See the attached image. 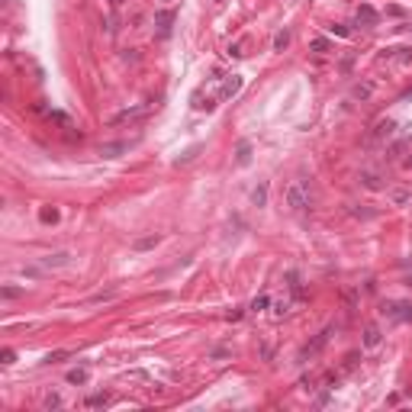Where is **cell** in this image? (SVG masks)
<instances>
[{
	"instance_id": "1",
	"label": "cell",
	"mask_w": 412,
	"mask_h": 412,
	"mask_svg": "<svg viewBox=\"0 0 412 412\" xmlns=\"http://www.w3.org/2000/svg\"><path fill=\"white\" fill-rule=\"evenodd\" d=\"M287 206H290L293 213H306V209L312 206V187H309L306 177L290 180V187H287Z\"/></svg>"
},
{
	"instance_id": "2",
	"label": "cell",
	"mask_w": 412,
	"mask_h": 412,
	"mask_svg": "<svg viewBox=\"0 0 412 412\" xmlns=\"http://www.w3.org/2000/svg\"><path fill=\"white\" fill-rule=\"evenodd\" d=\"M148 113H152V103H139V107H126V110H119L110 122H113V126H119V122H139V119H145Z\"/></svg>"
},
{
	"instance_id": "3",
	"label": "cell",
	"mask_w": 412,
	"mask_h": 412,
	"mask_svg": "<svg viewBox=\"0 0 412 412\" xmlns=\"http://www.w3.org/2000/svg\"><path fill=\"white\" fill-rule=\"evenodd\" d=\"M329 335H332V329H322L319 335H315V338L309 341V345H303V351H300V361L306 364V361H309V357H315V354H319L322 348L329 345Z\"/></svg>"
},
{
	"instance_id": "4",
	"label": "cell",
	"mask_w": 412,
	"mask_h": 412,
	"mask_svg": "<svg viewBox=\"0 0 412 412\" xmlns=\"http://www.w3.org/2000/svg\"><path fill=\"white\" fill-rule=\"evenodd\" d=\"M383 315H390L393 322H412V303H387Z\"/></svg>"
},
{
	"instance_id": "5",
	"label": "cell",
	"mask_w": 412,
	"mask_h": 412,
	"mask_svg": "<svg viewBox=\"0 0 412 412\" xmlns=\"http://www.w3.org/2000/svg\"><path fill=\"white\" fill-rule=\"evenodd\" d=\"M242 90V74H229L222 81V90H219V100H232L235 94Z\"/></svg>"
},
{
	"instance_id": "6",
	"label": "cell",
	"mask_w": 412,
	"mask_h": 412,
	"mask_svg": "<svg viewBox=\"0 0 412 412\" xmlns=\"http://www.w3.org/2000/svg\"><path fill=\"white\" fill-rule=\"evenodd\" d=\"M393 132H396V122L393 119H380L371 135H374V142H383V139H393Z\"/></svg>"
},
{
	"instance_id": "7",
	"label": "cell",
	"mask_w": 412,
	"mask_h": 412,
	"mask_svg": "<svg viewBox=\"0 0 412 412\" xmlns=\"http://www.w3.org/2000/svg\"><path fill=\"white\" fill-rule=\"evenodd\" d=\"M380 61H399V65H412V49H387Z\"/></svg>"
},
{
	"instance_id": "8",
	"label": "cell",
	"mask_w": 412,
	"mask_h": 412,
	"mask_svg": "<svg viewBox=\"0 0 412 412\" xmlns=\"http://www.w3.org/2000/svg\"><path fill=\"white\" fill-rule=\"evenodd\" d=\"M171 23H174V13H171V10H161V13H155L158 36H168V32H171Z\"/></svg>"
},
{
	"instance_id": "9",
	"label": "cell",
	"mask_w": 412,
	"mask_h": 412,
	"mask_svg": "<svg viewBox=\"0 0 412 412\" xmlns=\"http://www.w3.org/2000/svg\"><path fill=\"white\" fill-rule=\"evenodd\" d=\"M354 23L357 26H374L377 23V10H374V7H357V16H354Z\"/></svg>"
},
{
	"instance_id": "10",
	"label": "cell",
	"mask_w": 412,
	"mask_h": 412,
	"mask_svg": "<svg viewBox=\"0 0 412 412\" xmlns=\"http://www.w3.org/2000/svg\"><path fill=\"white\" fill-rule=\"evenodd\" d=\"M374 90H377L374 81H361V84H354L351 97H354V100H371V97H374Z\"/></svg>"
},
{
	"instance_id": "11",
	"label": "cell",
	"mask_w": 412,
	"mask_h": 412,
	"mask_svg": "<svg viewBox=\"0 0 412 412\" xmlns=\"http://www.w3.org/2000/svg\"><path fill=\"white\" fill-rule=\"evenodd\" d=\"M380 341H383V335H380V329H377V326H367V329H364V338H361L364 348H377Z\"/></svg>"
},
{
	"instance_id": "12",
	"label": "cell",
	"mask_w": 412,
	"mask_h": 412,
	"mask_svg": "<svg viewBox=\"0 0 412 412\" xmlns=\"http://www.w3.org/2000/svg\"><path fill=\"white\" fill-rule=\"evenodd\" d=\"M409 200H412V190H406V187H393L390 190V203L393 206H406Z\"/></svg>"
},
{
	"instance_id": "13",
	"label": "cell",
	"mask_w": 412,
	"mask_h": 412,
	"mask_svg": "<svg viewBox=\"0 0 412 412\" xmlns=\"http://www.w3.org/2000/svg\"><path fill=\"white\" fill-rule=\"evenodd\" d=\"M84 406H87V409H103V406H110V393H90V396L84 399Z\"/></svg>"
},
{
	"instance_id": "14",
	"label": "cell",
	"mask_w": 412,
	"mask_h": 412,
	"mask_svg": "<svg viewBox=\"0 0 412 412\" xmlns=\"http://www.w3.org/2000/svg\"><path fill=\"white\" fill-rule=\"evenodd\" d=\"M129 148V142H107V145H100V155L103 158H116V155H122Z\"/></svg>"
},
{
	"instance_id": "15",
	"label": "cell",
	"mask_w": 412,
	"mask_h": 412,
	"mask_svg": "<svg viewBox=\"0 0 412 412\" xmlns=\"http://www.w3.org/2000/svg\"><path fill=\"white\" fill-rule=\"evenodd\" d=\"M68 261H71V255H68V251H55V255L42 258V267H61V264H68Z\"/></svg>"
},
{
	"instance_id": "16",
	"label": "cell",
	"mask_w": 412,
	"mask_h": 412,
	"mask_svg": "<svg viewBox=\"0 0 412 412\" xmlns=\"http://www.w3.org/2000/svg\"><path fill=\"white\" fill-rule=\"evenodd\" d=\"M361 184L367 190H380L383 184H380V174H374V171H361Z\"/></svg>"
},
{
	"instance_id": "17",
	"label": "cell",
	"mask_w": 412,
	"mask_h": 412,
	"mask_svg": "<svg viewBox=\"0 0 412 412\" xmlns=\"http://www.w3.org/2000/svg\"><path fill=\"white\" fill-rule=\"evenodd\" d=\"M235 161H239L242 168L251 161V145H248V142H239V148H235Z\"/></svg>"
},
{
	"instance_id": "18",
	"label": "cell",
	"mask_w": 412,
	"mask_h": 412,
	"mask_svg": "<svg viewBox=\"0 0 412 412\" xmlns=\"http://www.w3.org/2000/svg\"><path fill=\"white\" fill-rule=\"evenodd\" d=\"M158 242H161L158 235H145V239H135V242H132V248H135V251H145V248H155Z\"/></svg>"
},
{
	"instance_id": "19",
	"label": "cell",
	"mask_w": 412,
	"mask_h": 412,
	"mask_svg": "<svg viewBox=\"0 0 412 412\" xmlns=\"http://www.w3.org/2000/svg\"><path fill=\"white\" fill-rule=\"evenodd\" d=\"M287 45H290V32H287V29H280L277 36H274V52H284Z\"/></svg>"
},
{
	"instance_id": "20",
	"label": "cell",
	"mask_w": 412,
	"mask_h": 412,
	"mask_svg": "<svg viewBox=\"0 0 412 412\" xmlns=\"http://www.w3.org/2000/svg\"><path fill=\"white\" fill-rule=\"evenodd\" d=\"M68 383H74V387H81V383H87V371H84V367H74V371L68 374Z\"/></svg>"
},
{
	"instance_id": "21",
	"label": "cell",
	"mask_w": 412,
	"mask_h": 412,
	"mask_svg": "<svg viewBox=\"0 0 412 412\" xmlns=\"http://www.w3.org/2000/svg\"><path fill=\"white\" fill-rule=\"evenodd\" d=\"M251 200H255V206H264L267 203V184H258L255 194H251Z\"/></svg>"
},
{
	"instance_id": "22",
	"label": "cell",
	"mask_w": 412,
	"mask_h": 412,
	"mask_svg": "<svg viewBox=\"0 0 412 412\" xmlns=\"http://www.w3.org/2000/svg\"><path fill=\"white\" fill-rule=\"evenodd\" d=\"M42 409H61V396L58 393H45L42 396Z\"/></svg>"
},
{
	"instance_id": "23",
	"label": "cell",
	"mask_w": 412,
	"mask_h": 412,
	"mask_svg": "<svg viewBox=\"0 0 412 412\" xmlns=\"http://www.w3.org/2000/svg\"><path fill=\"white\" fill-rule=\"evenodd\" d=\"M309 52H315V55H322V52H329V39H326V36L312 39V42H309Z\"/></svg>"
},
{
	"instance_id": "24",
	"label": "cell",
	"mask_w": 412,
	"mask_h": 412,
	"mask_svg": "<svg viewBox=\"0 0 412 412\" xmlns=\"http://www.w3.org/2000/svg\"><path fill=\"white\" fill-rule=\"evenodd\" d=\"M267 306H270V296H267V293H261L258 300L251 303V312H261V309H267Z\"/></svg>"
},
{
	"instance_id": "25",
	"label": "cell",
	"mask_w": 412,
	"mask_h": 412,
	"mask_svg": "<svg viewBox=\"0 0 412 412\" xmlns=\"http://www.w3.org/2000/svg\"><path fill=\"white\" fill-rule=\"evenodd\" d=\"M0 296H4V300H16V296H23V287H4Z\"/></svg>"
},
{
	"instance_id": "26",
	"label": "cell",
	"mask_w": 412,
	"mask_h": 412,
	"mask_svg": "<svg viewBox=\"0 0 412 412\" xmlns=\"http://www.w3.org/2000/svg\"><path fill=\"white\" fill-rule=\"evenodd\" d=\"M290 306H293V300H280V303H274V315H287V312H290Z\"/></svg>"
},
{
	"instance_id": "27",
	"label": "cell",
	"mask_w": 412,
	"mask_h": 412,
	"mask_svg": "<svg viewBox=\"0 0 412 412\" xmlns=\"http://www.w3.org/2000/svg\"><path fill=\"white\" fill-rule=\"evenodd\" d=\"M242 49H245V42H235V45H229V52H225V55H229V58H242V55H245Z\"/></svg>"
},
{
	"instance_id": "28",
	"label": "cell",
	"mask_w": 412,
	"mask_h": 412,
	"mask_svg": "<svg viewBox=\"0 0 412 412\" xmlns=\"http://www.w3.org/2000/svg\"><path fill=\"white\" fill-rule=\"evenodd\" d=\"M65 357H71V351H52L45 361H49V364H58V361H65Z\"/></svg>"
},
{
	"instance_id": "29",
	"label": "cell",
	"mask_w": 412,
	"mask_h": 412,
	"mask_svg": "<svg viewBox=\"0 0 412 412\" xmlns=\"http://www.w3.org/2000/svg\"><path fill=\"white\" fill-rule=\"evenodd\" d=\"M58 219V209H42V222H55Z\"/></svg>"
},
{
	"instance_id": "30",
	"label": "cell",
	"mask_w": 412,
	"mask_h": 412,
	"mask_svg": "<svg viewBox=\"0 0 412 412\" xmlns=\"http://www.w3.org/2000/svg\"><path fill=\"white\" fill-rule=\"evenodd\" d=\"M329 32H332V36H348V29H345V26H341V23H335V26H329Z\"/></svg>"
},
{
	"instance_id": "31",
	"label": "cell",
	"mask_w": 412,
	"mask_h": 412,
	"mask_svg": "<svg viewBox=\"0 0 412 412\" xmlns=\"http://www.w3.org/2000/svg\"><path fill=\"white\" fill-rule=\"evenodd\" d=\"M225 319H229V322H239V319H242V309H229V312H225Z\"/></svg>"
},
{
	"instance_id": "32",
	"label": "cell",
	"mask_w": 412,
	"mask_h": 412,
	"mask_svg": "<svg viewBox=\"0 0 412 412\" xmlns=\"http://www.w3.org/2000/svg\"><path fill=\"white\" fill-rule=\"evenodd\" d=\"M0 357H4V364H13V361H16V354L10 351V348H7V351H4V354H0Z\"/></svg>"
},
{
	"instance_id": "33",
	"label": "cell",
	"mask_w": 412,
	"mask_h": 412,
	"mask_svg": "<svg viewBox=\"0 0 412 412\" xmlns=\"http://www.w3.org/2000/svg\"><path fill=\"white\" fill-rule=\"evenodd\" d=\"M406 280L412 284V264H406Z\"/></svg>"
},
{
	"instance_id": "34",
	"label": "cell",
	"mask_w": 412,
	"mask_h": 412,
	"mask_svg": "<svg viewBox=\"0 0 412 412\" xmlns=\"http://www.w3.org/2000/svg\"><path fill=\"white\" fill-rule=\"evenodd\" d=\"M402 100H412V87H409V90H406V94H402Z\"/></svg>"
},
{
	"instance_id": "35",
	"label": "cell",
	"mask_w": 412,
	"mask_h": 412,
	"mask_svg": "<svg viewBox=\"0 0 412 412\" xmlns=\"http://www.w3.org/2000/svg\"><path fill=\"white\" fill-rule=\"evenodd\" d=\"M110 4H113V7H122V4H126V0H110Z\"/></svg>"
}]
</instances>
